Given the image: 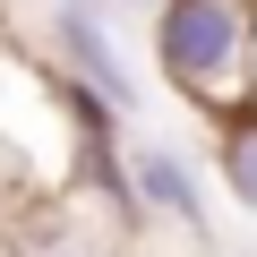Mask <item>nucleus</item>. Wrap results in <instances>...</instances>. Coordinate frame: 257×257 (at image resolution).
<instances>
[{
    "label": "nucleus",
    "instance_id": "obj_1",
    "mask_svg": "<svg viewBox=\"0 0 257 257\" xmlns=\"http://www.w3.org/2000/svg\"><path fill=\"white\" fill-rule=\"evenodd\" d=\"M248 35H257V0H163L155 18V69L172 77L180 103L240 120L248 111Z\"/></svg>",
    "mask_w": 257,
    "mask_h": 257
},
{
    "label": "nucleus",
    "instance_id": "obj_2",
    "mask_svg": "<svg viewBox=\"0 0 257 257\" xmlns=\"http://www.w3.org/2000/svg\"><path fill=\"white\" fill-rule=\"evenodd\" d=\"M52 43H60V69L86 94H103L111 111H138V77H128V60L111 43V9L103 0H60L52 9Z\"/></svg>",
    "mask_w": 257,
    "mask_h": 257
},
{
    "label": "nucleus",
    "instance_id": "obj_3",
    "mask_svg": "<svg viewBox=\"0 0 257 257\" xmlns=\"http://www.w3.org/2000/svg\"><path fill=\"white\" fill-rule=\"evenodd\" d=\"M128 189H138V214H163L180 231H206V189L180 163V146H138V155H128Z\"/></svg>",
    "mask_w": 257,
    "mask_h": 257
},
{
    "label": "nucleus",
    "instance_id": "obj_4",
    "mask_svg": "<svg viewBox=\"0 0 257 257\" xmlns=\"http://www.w3.org/2000/svg\"><path fill=\"white\" fill-rule=\"evenodd\" d=\"M9 257H128L111 231H94V223H77L60 197L52 206H35L26 223H9Z\"/></svg>",
    "mask_w": 257,
    "mask_h": 257
},
{
    "label": "nucleus",
    "instance_id": "obj_5",
    "mask_svg": "<svg viewBox=\"0 0 257 257\" xmlns=\"http://www.w3.org/2000/svg\"><path fill=\"white\" fill-rule=\"evenodd\" d=\"M214 172H223V189L257 214V111L223 120V138H214Z\"/></svg>",
    "mask_w": 257,
    "mask_h": 257
},
{
    "label": "nucleus",
    "instance_id": "obj_6",
    "mask_svg": "<svg viewBox=\"0 0 257 257\" xmlns=\"http://www.w3.org/2000/svg\"><path fill=\"white\" fill-rule=\"evenodd\" d=\"M111 9H128V18H146V26H155V18H163V0H111Z\"/></svg>",
    "mask_w": 257,
    "mask_h": 257
},
{
    "label": "nucleus",
    "instance_id": "obj_7",
    "mask_svg": "<svg viewBox=\"0 0 257 257\" xmlns=\"http://www.w3.org/2000/svg\"><path fill=\"white\" fill-rule=\"evenodd\" d=\"M248 111H257V35H248Z\"/></svg>",
    "mask_w": 257,
    "mask_h": 257
}]
</instances>
